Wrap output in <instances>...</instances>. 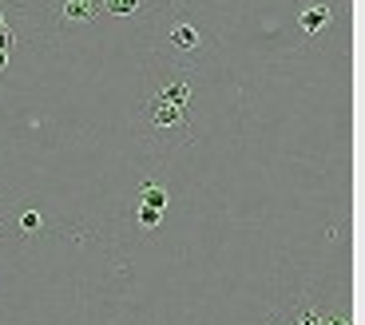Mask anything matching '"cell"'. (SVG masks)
Returning a JSON list of instances; mask_svg holds the SVG:
<instances>
[{
    "mask_svg": "<svg viewBox=\"0 0 365 325\" xmlns=\"http://www.w3.org/2000/svg\"><path fill=\"white\" fill-rule=\"evenodd\" d=\"M191 76L182 68H167V76L155 83V88L143 96L139 103V131L151 147L159 151H171V147H182L195 139L191 127Z\"/></svg>",
    "mask_w": 365,
    "mask_h": 325,
    "instance_id": "cell-1",
    "label": "cell"
},
{
    "mask_svg": "<svg viewBox=\"0 0 365 325\" xmlns=\"http://www.w3.org/2000/svg\"><path fill=\"white\" fill-rule=\"evenodd\" d=\"M167 40H171L179 52H199L202 48V32L191 20H171V24H167Z\"/></svg>",
    "mask_w": 365,
    "mask_h": 325,
    "instance_id": "cell-2",
    "label": "cell"
},
{
    "mask_svg": "<svg viewBox=\"0 0 365 325\" xmlns=\"http://www.w3.org/2000/svg\"><path fill=\"white\" fill-rule=\"evenodd\" d=\"M329 24H334V9H329V4H306V9L298 12V28L306 36H318Z\"/></svg>",
    "mask_w": 365,
    "mask_h": 325,
    "instance_id": "cell-3",
    "label": "cell"
},
{
    "mask_svg": "<svg viewBox=\"0 0 365 325\" xmlns=\"http://www.w3.org/2000/svg\"><path fill=\"white\" fill-rule=\"evenodd\" d=\"M100 16V0H64L60 4V20L64 24H91Z\"/></svg>",
    "mask_w": 365,
    "mask_h": 325,
    "instance_id": "cell-4",
    "label": "cell"
},
{
    "mask_svg": "<svg viewBox=\"0 0 365 325\" xmlns=\"http://www.w3.org/2000/svg\"><path fill=\"white\" fill-rule=\"evenodd\" d=\"M159 222H163V210L143 207V202L135 207V226H139V230H147V234H155V230H159Z\"/></svg>",
    "mask_w": 365,
    "mask_h": 325,
    "instance_id": "cell-5",
    "label": "cell"
},
{
    "mask_svg": "<svg viewBox=\"0 0 365 325\" xmlns=\"http://www.w3.org/2000/svg\"><path fill=\"white\" fill-rule=\"evenodd\" d=\"M139 195H143V207L167 210V187H163V182H143V187H139Z\"/></svg>",
    "mask_w": 365,
    "mask_h": 325,
    "instance_id": "cell-6",
    "label": "cell"
},
{
    "mask_svg": "<svg viewBox=\"0 0 365 325\" xmlns=\"http://www.w3.org/2000/svg\"><path fill=\"white\" fill-rule=\"evenodd\" d=\"M100 9L111 16H135V12H143V0H100Z\"/></svg>",
    "mask_w": 365,
    "mask_h": 325,
    "instance_id": "cell-7",
    "label": "cell"
},
{
    "mask_svg": "<svg viewBox=\"0 0 365 325\" xmlns=\"http://www.w3.org/2000/svg\"><path fill=\"white\" fill-rule=\"evenodd\" d=\"M40 226H44V218H40V210H24V215H20V230H24V234H36Z\"/></svg>",
    "mask_w": 365,
    "mask_h": 325,
    "instance_id": "cell-8",
    "label": "cell"
},
{
    "mask_svg": "<svg viewBox=\"0 0 365 325\" xmlns=\"http://www.w3.org/2000/svg\"><path fill=\"white\" fill-rule=\"evenodd\" d=\"M9 68V44H0V72Z\"/></svg>",
    "mask_w": 365,
    "mask_h": 325,
    "instance_id": "cell-9",
    "label": "cell"
},
{
    "mask_svg": "<svg viewBox=\"0 0 365 325\" xmlns=\"http://www.w3.org/2000/svg\"><path fill=\"white\" fill-rule=\"evenodd\" d=\"M0 32H9V28H4V16H0Z\"/></svg>",
    "mask_w": 365,
    "mask_h": 325,
    "instance_id": "cell-10",
    "label": "cell"
}]
</instances>
